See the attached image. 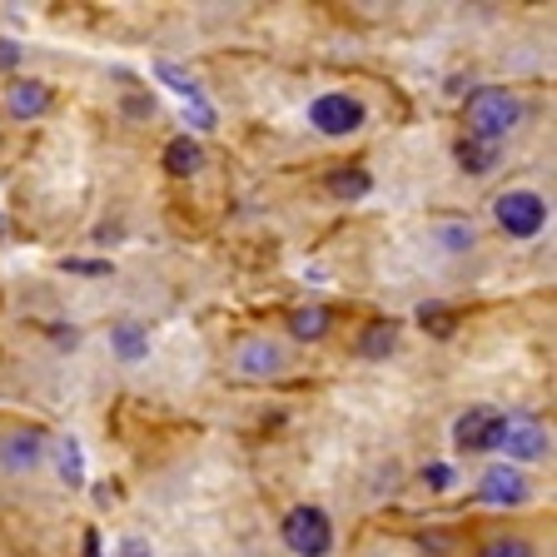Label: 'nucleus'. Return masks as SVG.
<instances>
[{
    "label": "nucleus",
    "instance_id": "f257e3e1",
    "mask_svg": "<svg viewBox=\"0 0 557 557\" xmlns=\"http://www.w3.org/2000/svg\"><path fill=\"white\" fill-rule=\"evenodd\" d=\"M468 139H483V145H503L512 129L522 125V100L503 85H483V90L468 95Z\"/></svg>",
    "mask_w": 557,
    "mask_h": 557
},
{
    "label": "nucleus",
    "instance_id": "f03ea898",
    "mask_svg": "<svg viewBox=\"0 0 557 557\" xmlns=\"http://www.w3.org/2000/svg\"><path fill=\"white\" fill-rule=\"evenodd\" d=\"M284 547L294 557H329L334 547V522H329L324 508H313V503H299V508L284 512Z\"/></svg>",
    "mask_w": 557,
    "mask_h": 557
},
{
    "label": "nucleus",
    "instance_id": "7ed1b4c3",
    "mask_svg": "<svg viewBox=\"0 0 557 557\" xmlns=\"http://www.w3.org/2000/svg\"><path fill=\"white\" fill-rule=\"evenodd\" d=\"M493 214H498V224L512 239H533L547 224V199L537 189H508V195L493 199Z\"/></svg>",
    "mask_w": 557,
    "mask_h": 557
},
{
    "label": "nucleus",
    "instance_id": "20e7f679",
    "mask_svg": "<svg viewBox=\"0 0 557 557\" xmlns=\"http://www.w3.org/2000/svg\"><path fill=\"white\" fill-rule=\"evenodd\" d=\"M503 429H508V413L493 404H478V408H468V413H458L453 443L463 453H493L503 443Z\"/></svg>",
    "mask_w": 557,
    "mask_h": 557
},
{
    "label": "nucleus",
    "instance_id": "39448f33",
    "mask_svg": "<svg viewBox=\"0 0 557 557\" xmlns=\"http://www.w3.org/2000/svg\"><path fill=\"white\" fill-rule=\"evenodd\" d=\"M309 125L319 129V135H354V129L363 125V100H354V95L344 90H324L309 100Z\"/></svg>",
    "mask_w": 557,
    "mask_h": 557
},
{
    "label": "nucleus",
    "instance_id": "423d86ee",
    "mask_svg": "<svg viewBox=\"0 0 557 557\" xmlns=\"http://www.w3.org/2000/svg\"><path fill=\"white\" fill-rule=\"evenodd\" d=\"M234 369H239L244 379H278V373L289 369V354H284V344H274L269 334H249L239 348H234Z\"/></svg>",
    "mask_w": 557,
    "mask_h": 557
},
{
    "label": "nucleus",
    "instance_id": "0eeeda50",
    "mask_svg": "<svg viewBox=\"0 0 557 557\" xmlns=\"http://www.w3.org/2000/svg\"><path fill=\"white\" fill-rule=\"evenodd\" d=\"M40 463H46V433L40 429L0 433V473L25 478V473H35Z\"/></svg>",
    "mask_w": 557,
    "mask_h": 557
},
{
    "label": "nucleus",
    "instance_id": "6e6552de",
    "mask_svg": "<svg viewBox=\"0 0 557 557\" xmlns=\"http://www.w3.org/2000/svg\"><path fill=\"white\" fill-rule=\"evenodd\" d=\"M478 498L493 503V508H518V503L528 498V478H522L512 463H493L483 478H478Z\"/></svg>",
    "mask_w": 557,
    "mask_h": 557
},
{
    "label": "nucleus",
    "instance_id": "1a4fd4ad",
    "mask_svg": "<svg viewBox=\"0 0 557 557\" xmlns=\"http://www.w3.org/2000/svg\"><path fill=\"white\" fill-rule=\"evenodd\" d=\"M498 448L508 453V458H518V463H533V458H543L547 453V433L537 429V423H528V418H508Z\"/></svg>",
    "mask_w": 557,
    "mask_h": 557
},
{
    "label": "nucleus",
    "instance_id": "9d476101",
    "mask_svg": "<svg viewBox=\"0 0 557 557\" xmlns=\"http://www.w3.org/2000/svg\"><path fill=\"white\" fill-rule=\"evenodd\" d=\"M5 110H11L15 120H35L50 110V85L46 81H11V90H5Z\"/></svg>",
    "mask_w": 557,
    "mask_h": 557
},
{
    "label": "nucleus",
    "instance_id": "9b49d317",
    "mask_svg": "<svg viewBox=\"0 0 557 557\" xmlns=\"http://www.w3.org/2000/svg\"><path fill=\"white\" fill-rule=\"evenodd\" d=\"M164 170H170L174 180H189V174L205 170V150H199V139H189V135L170 139V145H164Z\"/></svg>",
    "mask_w": 557,
    "mask_h": 557
},
{
    "label": "nucleus",
    "instance_id": "f8f14e48",
    "mask_svg": "<svg viewBox=\"0 0 557 557\" xmlns=\"http://www.w3.org/2000/svg\"><path fill=\"white\" fill-rule=\"evenodd\" d=\"M394 348H398V324H394V319H373V324L359 334V354H363V359H388Z\"/></svg>",
    "mask_w": 557,
    "mask_h": 557
},
{
    "label": "nucleus",
    "instance_id": "ddd939ff",
    "mask_svg": "<svg viewBox=\"0 0 557 557\" xmlns=\"http://www.w3.org/2000/svg\"><path fill=\"white\" fill-rule=\"evenodd\" d=\"M498 150L503 145H483V139H458V164H463L468 174H493L498 170Z\"/></svg>",
    "mask_w": 557,
    "mask_h": 557
},
{
    "label": "nucleus",
    "instance_id": "4468645a",
    "mask_svg": "<svg viewBox=\"0 0 557 557\" xmlns=\"http://www.w3.org/2000/svg\"><path fill=\"white\" fill-rule=\"evenodd\" d=\"M369 189H373V180L363 164H344V170L329 174V195H338V199H363Z\"/></svg>",
    "mask_w": 557,
    "mask_h": 557
},
{
    "label": "nucleus",
    "instance_id": "2eb2a0df",
    "mask_svg": "<svg viewBox=\"0 0 557 557\" xmlns=\"http://www.w3.org/2000/svg\"><path fill=\"white\" fill-rule=\"evenodd\" d=\"M433 239H438L443 255H468L473 239H478V230L468 220H443V224H433Z\"/></svg>",
    "mask_w": 557,
    "mask_h": 557
},
{
    "label": "nucleus",
    "instance_id": "dca6fc26",
    "mask_svg": "<svg viewBox=\"0 0 557 557\" xmlns=\"http://www.w3.org/2000/svg\"><path fill=\"white\" fill-rule=\"evenodd\" d=\"M329 324H334V313L324 304H309V309H294L289 313V334L294 338H324Z\"/></svg>",
    "mask_w": 557,
    "mask_h": 557
},
{
    "label": "nucleus",
    "instance_id": "f3484780",
    "mask_svg": "<svg viewBox=\"0 0 557 557\" xmlns=\"http://www.w3.org/2000/svg\"><path fill=\"white\" fill-rule=\"evenodd\" d=\"M418 324L429 329L433 338H453L458 334V309H448V304H418Z\"/></svg>",
    "mask_w": 557,
    "mask_h": 557
},
{
    "label": "nucleus",
    "instance_id": "a211bd4d",
    "mask_svg": "<svg viewBox=\"0 0 557 557\" xmlns=\"http://www.w3.org/2000/svg\"><path fill=\"white\" fill-rule=\"evenodd\" d=\"M115 354L125 363H139L145 354H150V329H139V324H120L115 329Z\"/></svg>",
    "mask_w": 557,
    "mask_h": 557
},
{
    "label": "nucleus",
    "instance_id": "6ab92c4d",
    "mask_svg": "<svg viewBox=\"0 0 557 557\" xmlns=\"http://www.w3.org/2000/svg\"><path fill=\"white\" fill-rule=\"evenodd\" d=\"M160 81H164V85H174V90L185 95L189 104H195V100H205V90H199V81H195V75H185V70L174 65V60H164V65H160Z\"/></svg>",
    "mask_w": 557,
    "mask_h": 557
},
{
    "label": "nucleus",
    "instance_id": "aec40b11",
    "mask_svg": "<svg viewBox=\"0 0 557 557\" xmlns=\"http://www.w3.org/2000/svg\"><path fill=\"white\" fill-rule=\"evenodd\" d=\"M60 478H65L70 487H81L85 483V463H81V443L65 438L60 443Z\"/></svg>",
    "mask_w": 557,
    "mask_h": 557
},
{
    "label": "nucleus",
    "instance_id": "412c9836",
    "mask_svg": "<svg viewBox=\"0 0 557 557\" xmlns=\"http://www.w3.org/2000/svg\"><path fill=\"white\" fill-rule=\"evenodd\" d=\"M478 557H537L528 537H493V543L478 547Z\"/></svg>",
    "mask_w": 557,
    "mask_h": 557
},
{
    "label": "nucleus",
    "instance_id": "4be33fe9",
    "mask_svg": "<svg viewBox=\"0 0 557 557\" xmlns=\"http://www.w3.org/2000/svg\"><path fill=\"white\" fill-rule=\"evenodd\" d=\"M423 483H429L433 493H443V487H453V468L448 463H429L423 468Z\"/></svg>",
    "mask_w": 557,
    "mask_h": 557
},
{
    "label": "nucleus",
    "instance_id": "5701e85b",
    "mask_svg": "<svg viewBox=\"0 0 557 557\" xmlns=\"http://www.w3.org/2000/svg\"><path fill=\"white\" fill-rule=\"evenodd\" d=\"M65 274H110V264H104V259H65Z\"/></svg>",
    "mask_w": 557,
    "mask_h": 557
},
{
    "label": "nucleus",
    "instance_id": "b1692460",
    "mask_svg": "<svg viewBox=\"0 0 557 557\" xmlns=\"http://www.w3.org/2000/svg\"><path fill=\"white\" fill-rule=\"evenodd\" d=\"M11 65H21V46H15V40H0V70H11Z\"/></svg>",
    "mask_w": 557,
    "mask_h": 557
},
{
    "label": "nucleus",
    "instance_id": "393cba45",
    "mask_svg": "<svg viewBox=\"0 0 557 557\" xmlns=\"http://www.w3.org/2000/svg\"><path fill=\"white\" fill-rule=\"evenodd\" d=\"M85 557H100V537H95V533L85 537Z\"/></svg>",
    "mask_w": 557,
    "mask_h": 557
},
{
    "label": "nucleus",
    "instance_id": "a878e982",
    "mask_svg": "<svg viewBox=\"0 0 557 557\" xmlns=\"http://www.w3.org/2000/svg\"><path fill=\"white\" fill-rule=\"evenodd\" d=\"M125 557H150V553H145L139 543H125Z\"/></svg>",
    "mask_w": 557,
    "mask_h": 557
}]
</instances>
